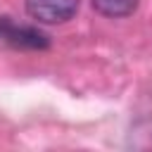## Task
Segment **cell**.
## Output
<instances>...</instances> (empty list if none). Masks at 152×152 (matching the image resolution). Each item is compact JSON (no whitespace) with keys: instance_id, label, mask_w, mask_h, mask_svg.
<instances>
[{"instance_id":"1","label":"cell","mask_w":152,"mask_h":152,"mask_svg":"<svg viewBox=\"0 0 152 152\" xmlns=\"http://www.w3.org/2000/svg\"><path fill=\"white\" fill-rule=\"evenodd\" d=\"M81 0H26V12L40 24H64L78 12Z\"/></svg>"},{"instance_id":"2","label":"cell","mask_w":152,"mask_h":152,"mask_svg":"<svg viewBox=\"0 0 152 152\" xmlns=\"http://www.w3.org/2000/svg\"><path fill=\"white\" fill-rule=\"evenodd\" d=\"M0 38L14 48H31V50H40L48 48V36L40 33L33 26H19L14 21H10L7 17L0 19Z\"/></svg>"},{"instance_id":"3","label":"cell","mask_w":152,"mask_h":152,"mask_svg":"<svg viewBox=\"0 0 152 152\" xmlns=\"http://www.w3.org/2000/svg\"><path fill=\"white\" fill-rule=\"evenodd\" d=\"M90 2H93V7H95L100 14L112 17V19H116V17H128V14H133L135 7H138V0H90Z\"/></svg>"}]
</instances>
